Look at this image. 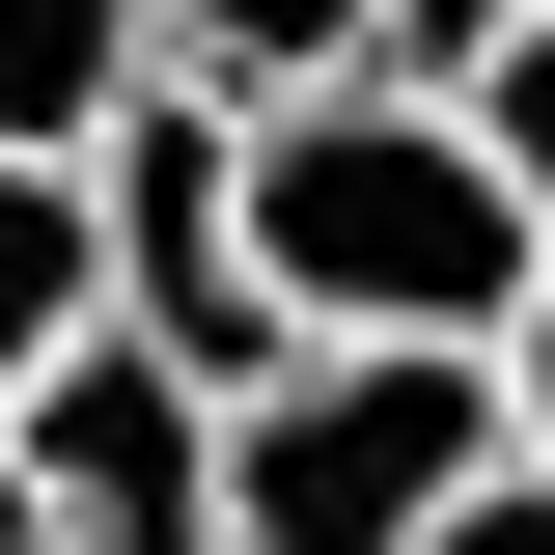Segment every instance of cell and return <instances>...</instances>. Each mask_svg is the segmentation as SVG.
<instances>
[{"label": "cell", "mask_w": 555, "mask_h": 555, "mask_svg": "<svg viewBox=\"0 0 555 555\" xmlns=\"http://www.w3.org/2000/svg\"><path fill=\"white\" fill-rule=\"evenodd\" d=\"M250 278L306 334H528L555 222L500 195L473 83H306V112H250Z\"/></svg>", "instance_id": "obj_1"}, {"label": "cell", "mask_w": 555, "mask_h": 555, "mask_svg": "<svg viewBox=\"0 0 555 555\" xmlns=\"http://www.w3.org/2000/svg\"><path fill=\"white\" fill-rule=\"evenodd\" d=\"M500 334H334L222 416V555H416L444 500L500 473Z\"/></svg>", "instance_id": "obj_2"}, {"label": "cell", "mask_w": 555, "mask_h": 555, "mask_svg": "<svg viewBox=\"0 0 555 555\" xmlns=\"http://www.w3.org/2000/svg\"><path fill=\"white\" fill-rule=\"evenodd\" d=\"M0 444H28V528H56V555H222V389H195L167 334L28 361Z\"/></svg>", "instance_id": "obj_3"}, {"label": "cell", "mask_w": 555, "mask_h": 555, "mask_svg": "<svg viewBox=\"0 0 555 555\" xmlns=\"http://www.w3.org/2000/svg\"><path fill=\"white\" fill-rule=\"evenodd\" d=\"M112 334V167H56V139H0V389L28 361Z\"/></svg>", "instance_id": "obj_4"}, {"label": "cell", "mask_w": 555, "mask_h": 555, "mask_svg": "<svg viewBox=\"0 0 555 555\" xmlns=\"http://www.w3.org/2000/svg\"><path fill=\"white\" fill-rule=\"evenodd\" d=\"M139 83H167V0H0V139H56V167H83Z\"/></svg>", "instance_id": "obj_5"}, {"label": "cell", "mask_w": 555, "mask_h": 555, "mask_svg": "<svg viewBox=\"0 0 555 555\" xmlns=\"http://www.w3.org/2000/svg\"><path fill=\"white\" fill-rule=\"evenodd\" d=\"M167 83H222V112H306V83H389V0H167Z\"/></svg>", "instance_id": "obj_6"}, {"label": "cell", "mask_w": 555, "mask_h": 555, "mask_svg": "<svg viewBox=\"0 0 555 555\" xmlns=\"http://www.w3.org/2000/svg\"><path fill=\"white\" fill-rule=\"evenodd\" d=\"M473 139H500V195L555 222V28H500V56H473Z\"/></svg>", "instance_id": "obj_7"}, {"label": "cell", "mask_w": 555, "mask_h": 555, "mask_svg": "<svg viewBox=\"0 0 555 555\" xmlns=\"http://www.w3.org/2000/svg\"><path fill=\"white\" fill-rule=\"evenodd\" d=\"M500 28H555V0H389V83H473Z\"/></svg>", "instance_id": "obj_8"}, {"label": "cell", "mask_w": 555, "mask_h": 555, "mask_svg": "<svg viewBox=\"0 0 555 555\" xmlns=\"http://www.w3.org/2000/svg\"><path fill=\"white\" fill-rule=\"evenodd\" d=\"M416 555H555V473H528V444H500V473L444 500V528H416Z\"/></svg>", "instance_id": "obj_9"}, {"label": "cell", "mask_w": 555, "mask_h": 555, "mask_svg": "<svg viewBox=\"0 0 555 555\" xmlns=\"http://www.w3.org/2000/svg\"><path fill=\"white\" fill-rule=\"evenodd\" d=\"M500 416H528V473H555V278H528V334H500Z\"/></svg>", "instance_id": "obj_10"}, {"label": "cell", "mask_w": 555, "mask_h": 555, "mask_svg": "<svg viewBox=\"0 0 555 555\" xmlns=\"http://www.w3.org/2000/svg\"><path fill=\"white\" fill-rule=\"evenodd\" d=\"M0 555H56V528H28V444H0Z\"/></svg>", "instance_id": "obj_11"}]
</instances>
